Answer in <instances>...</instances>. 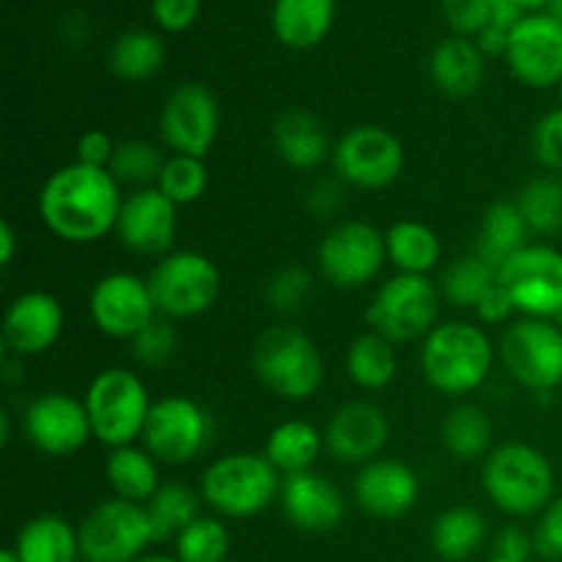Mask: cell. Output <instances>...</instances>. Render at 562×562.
Instances as JSON below:
<instances>
[{
	"mask_svg": "<svg viewBox=\"0 0 562 562\" xmlns=\"http://www.w3.org/2000/svg\"><path fill=\"white\" fill-rule=\"evenodd\" d=\"M121 203V184L110 170L71 162L44 181L38 217L58 239L88 245L115 231Z\"/></svg>",
	"mask_w": 562,
	"mask_h": 562,
	"instance_id": "1",
	"label": "cell"
},
{
	"mask_svg": "<svg viewBox=\"0 0 562 562\" xmlns=\"http://www.w3.org/2000/svg\"><path fill=\"white\" fill-rule=\"evenodd\" d=\"M492 338L470 322H445L431 329L420 349V368L437 393L459 398L488 379L494 366Z\"/></svg>",
	"mask_w": 562,
	"mask_h": 562,
	"instance_id": "2",
	"label": "cell"
},
{
	"mask_svg": "<svg viewBox=\"0 0 562 562\" xmlns=\"http://www.w3.org/2000/svg\"><path fill=\"white\" fill-rule=\"evenodd\" d=\"M481 483L503 514L525 519L543 514L554 499V467L543 450L527 442H505L483 461Z\"/></svg>",
	"mask_w": 562,
	"mask_h": 562,
	"instance_id": "3",
	"label": "cell"
},
{
	"mask_svg": "<svg viewBox=\"0 0 562 562\" xmlns=\"http://www.w3.org/2000/svg\"><path fill=\"white\" fill-rule=\"evenodd\" d=\"M258 382L285 401H307L324 382V360L316 340L296 327H269L252 346Z\"/></svg>",
	"mask_w": 562,
	"mask_h": 562,
	"instance_id": "4",
	"label": "cell"
},
{
	"mask_svg": "<svg viewBox=\"0 0 562 562\" xmlns=\"http://www.w3.org/2000/svg\"><path fill=\"white\" fill-rule=\"evenodd\" d=\"M280 472L263 453H228L201 477V497L225 519H252L280 497Z\"/></svg>",
	"mask_w": 562,
	"mask_h": 562,
	"instance_id": "5",
	"label": "cell"
},
{
	"mask_svg": "<svg viewBox=\"0 0 562 562\" xmlns=\"http://www.w3.org/2000/svg\"><path fill=\"white\" fill-rule=\"evenodd\" d=\"M93 439L104 448H124L143 437L151 398L137 373L126 368H104L91 379L82 398Z\"/></svg>",
	"mask_w": 562,
	"mask_h": 562,
	"instance_id": "6",
	"label": "cell"
},
{
	"mask_svg": "<svg viewBox=\"0 0 562 562\" xmlns=\"http://www.w3.org/2000/svg\"><path fill=\"white\" fill-rule=\"evenodd\" d=\"M157 313L165 318H195L212 311L223 291L217 263L195 250H173L159 258L148 272Z\"/></svg>",
	"mask_w": 562,
	"mask_h": 562,
	"instance_id": "7",
	"label": "cell"
},
{
	"mask_svg": "<svg viewBox=\"0 0 562 562\" xmlns=\"http://www.w3.org/2000/svg\"><path fill=\"white\" fill-rule=\"evenodd\" d=\"M439 289L426 274H395L368 305V327L398 344L426 340L439 324Z\"/></svg>",
	"mask_w": 562,
	"mask_h": 562,
	"instance_id": "8",
	"label": "cell"
},
{
	"mask_svg": "<svg viewBox=\"0 0 562 562\" xmlns=\"http://www.w3.org/2000/svg\"><path fill=\"white\" fill-rule=\"evenodd\" d=\"M497 355L510 379L532 393H552L562 384V329L549 318H514Z\"/></svg>",
	"mask_w": 562,
	"mask_h": 562,
	"instance_id": "9",
	"label": "cell"
},
{
	"mask_svg": "<svg viewBox=\"0 0 562 562\" xmlns=\"http://www.w3.org/2000/svg\"><path fill=\"white\" fill-rule=\"evenodd\" d=\"M82 562H137L157 543L146 505L104 499L77 527Z\"/></svg>",
	"mask_w": 562,
	"mask_h": 562,
	"instance_id": "10",
	"label": "cell"
},
{
	"mask_svg": "<svg viewBox=\"0 0 562 562\" xmlns=\"http://www.w3.org/2000/svg\"><path fill=\"white\" fill-rule=\"evenodd\" d=\"M499 285L519 316L554 322L562 316V250L530 241L499 267Z\"/></svg>",
	"mask_w": 562,
	"mask_h": 562,
	"instance_id": "11",
	"label": "cell"
},
{
	"mask_svg": "<svg viewBox=\"0 0 562 562\" xmlns=\"http://www.w3.org/2000/svg\"><path fill=\"white\" fill-rule=\"evenodd\" d=\"M406 151L395 132L379 124L351 126L333 148V165L340 181L360 190H384L398 181Z\"/></svg>",
	"mask_w": 562,
	"mask_h": 562,
	"instance_id": "12",
	"label": "cell"
},
{
	"mask_svg": "<svg viewBox=\"0 0 562 562\" xmlns=\"http://www.w3.org/2000/svg\"><path fill=\"white\" fill-rule=\"evenodd\" d=\"M318 269L335 289H362L387 263V241L379 228L362 220H344L324 234Z\"/></svg>",
	"mask_w": 562,
	"mask_h": 562,
	"instance_id": "13",
	"label": "cell"
},
{
	"mask_svg": "<svg viewBox=\"0 0 562 562\" xmlns=\"http://www.w3.org/2000/svg\"><path fill=\"white\" fill-rule=\"evenodd\" d=\"M209 415L198 401L184 395L154 401L143 428V448L159 464L184 467L201 456L209 442Z\"/></svg>",
	"mask_w": 562,
	"mask_h": 562,
	"instance_id": "14",
	"label": "cell"
},
{
	"mask_svg": "<svg viewBox=\"0 0 562 562\" xmlns=\"http://www.w3.org/2000/svg\"><path fill=\"white\" fill-rule=\"evenodd\" d=\"M159 135L173 154L206 157L220 135V104L203 82H181L159 113Z\"/></svg>",
	"mask_w": 562,
	"mask_h": 562,
	"instance_id": "15",
	"label": "cell"
},
{
	"mask_svg": "<svg viewBox=\"0 0 562 562\" xmlns=\"http://www.w3.org/2000/svg\"><path fill=\"white\" fill-rule=\"evenodd\" d=\"M88 311L102 335L132 340L151 318H157L148 280L132 272H110L93 283Z\"/></svg>",
	"mask_w": 562,
	"mask_h": 562,
	"instance_id": "16",
	"label": "cell"
},
{
	"mask_svg": "<svg viewBox=\"0 0 562 562\" xmlns=\"http://www.w3.org/2000/svg\"><path fill=\"white\" fill-rule=\"evenodd\" d=\"M510 71L519 82L530 88H552L562 80V25L558 20L538 11L527 14L510 31L508 53Z\"/></svg>",
	"mask_w": 562,
	"mask_h": 562,
	"instance_id": "17",
	"label": "cell"
},
{
	"mask_svg": "<svg viewBox=\"0 0 562 562\" xmlns=\"http://www.w3.org/2000/svg\"><path fill=\"white\" fill-rule=\"evenodd\" d=\"M179 231V206L170 203L157 187L148 190H135L124 198L119 214V234L121 245L135 256L162 258L173 252V239Z\"/></svg>",
	"mask_w": 562,
	"mask_h": 562,
	"instance_id": "18",
	"label": "cell"
},
{
	"mask_svg": "<svg viewBox=\"0 0 562 562\" xmlns=\"http://www.w3.org/2000/svg\"><path fill=\"white\" fill-rule=\"evenodd\" d=\"M25 437L47 456H71L93 437L82 401L66 393H44L25 409Z\"/></svg>",
	"mask_w": 562,
	"mask_h": 562,
	"instance_id": "19",
	"label": "cell"
},
{
	"mask_svg": "<svg viewBox=\"0 0 562 562\" xmlns=\"http://www.w3.org/2000/svg\"><path fill=\"white\" fill-rule=\"evenodd\" d=\"M390 437V420L373 401H349L338 406L324 428V448L340 464H368L379 459Z\"/></svg>",
	"mask_w": 562,
	"mask_h": 562,
	"instance_id": "20",
	"label": "cell"
},
{
	"mask_svg": "<svg viewBox=\"0 0 562 562\" xmlns=\"http://www.w3.org/2000/svg\"><path fill=\"white\" fill-rule=\"evenodd\" d=\"M355 499L373 519H404L420 499V477L404 461L373 459L357 472Z\"/></svg>",
	"mask_w": 562,
	"mask_h": 562,
	"instance_id": "21",
	"label": "cell"
},
{
	"mask_svg": "<svg viewBox=\"0 0 562 562\" xmlns=\"http://www.w3.org/2000/svg\"><path fill=\"white\" fill-rule=\"evenodd\" d=\"M64 333V307L47 291H25L3 318V346L14 357H36L53 349Z\"/></svg>",
	"mask_w": 562,
	"mask_h": 562,
	"instance_id": "22",
	"label": "cell"
},
{
	"mask_svg": "<svg viewBox=\"0 0 562 562\" xmlns=\"http://www.w3.org/2000/svg\"><path fill=\"white\" fill-rule=\"evenodd\" d=\"M278 499L285 519L302 532H329L346 516V499L340 488L316 470L285 477Z\"/></svg>",
	"mask_w": 562,
	"mask_h": 562,
	"instance_id": "23",
	"label": "cell"
},
{
	"mask_svg": "<svg viewBox=\"0 0 562 562\" xmlns=\"http://www.w3.org/2000/svg\"><path fill=\"white\" fill-rule=\"evenodd\" d=\"M272 146L278 157L294 170L318 168L335 148L329 143V132L324 121L300 108L283 110L274 119Z\"/></svg>",
	"mask_w": 562,
	"mask_h": 562,
	"instance_id": "24",
	"label": "cell"
},
{
	"mask_svg": "<svg viewBox=\"0 0 562 562\" xmlns=\"http://www.w3.org/2000/svg\"><path fill=\"white\" fill-rule=\"evenodd\" d=\"M428 77L437 91L453 99H467L481 91L486 80V55L475 44V38L450 36L434 47L428 58Z\"/></svg>",
	"mask_w": 562,
	"mask_h": 562,
	"instance_id": "25",
	"label": "cell"
},
{
	"mask_svg": "<svg viewBox=\"0 0 562 562\" xmlns=\"http://www.w3.org/2000/svg\"><path fill=\"white\" fill-rule=\"evenodd\" d=\"M335 25V0H274L272 31L291 49H311Z\"/></svg>",
	"mask_w": 562,
	"mask_h": 562,
	"instance_id": "26",
	"label": "cell"
},
{
	"mask_svg": "<svg viewBox=\"0 0 562 562\" xmlns=\"http://www.w3.org/2000/svg\"><path fill=\"white\" fill-rule=\"evenodd\" d=\"M14 554L20 562H80V536L75 527L55 514L33 516L16 532Z\"/></svg>",
	"mask_w": 562,
	"mask_h": 562,
	"instance_id": "27",
	"label": "cell"
},
{
	"mask_svg": "<svg viewBox=\"0 0 562 562\" xmlns=\"http://www.w3.org/2000/svg\"><path fill=\"white\" fill-rule=\"evenodd\" d=\"M527 245H530V228H527L516 201H497L483 212L472 252L499 269Z\"/></svg>",
	"mask_w": 562,
	"mask_h": 562,
	"instance_id": "28",
	"label": "cell"
},
{
	"mask_svg": "<svg viewBox=\"0 0 562 562\" xmlns=\"http://www.w3.org/2000/svg\"><path fill=\"white\" fill-rule=\"evenodd\" d=\"M104 477L119 499L146 505L162 486L159 481V461L137 445H124V448L110 450L104 461Z\"/></svg>",
	"mask_w": 562,
	"mask_h": 562,
	"instance_id": "29",
	"label": "cell"
},
{
	"mask_svg": "<svg viewBox=\"0 0 562 562\" xmlns=\"http://www.w3.org/2000/svg\"><path fill=\"white\" fill-rule=\"evenodd\" d=\"M324 434L307 420H285L272 428L267 437L263 456L280 475H300L316 467L318 456L324 453Z\"/></svg>",
	"mask_w": 562,
	"mask_h": 562,
	"instance_id": "30",
	"label": "cell"
},
{
	"mask_svg": "<svg viewBox=\"0 0 562 562\" xmlns=\"http://www.w3.org/2000/svg\"><path fill=\"white\" fill-rule=\"evenodd\" d=\"M488 521L472 505H453L431 525V549L448 562L470 560L486 543Z\"/></svg>",
	"mask_w": 562,
	"mask_h": 562,
	"instance_id": "31",
	"label": "cell"
},
{
	"mask_svg": "<svg viewBox=\"0 0 562 562\" xmlns=\"http://www.w3.org/2000/svg\"><path fill=\"white\" fill-rule=\"evenodd\" d=\"M387 261L398 269V274H426L442 261V241L434 228L417 220H398L390 225L387 234Z\"/></svg>",
	"mask_w": 562,
	"mask_h": 562,
	"instance_id": "32",
	"label": "cell"
},
{
	"mask_svg": "<svg viewBox=\"0 0 562 562\" xmlns=\"http://www.w3.org/2000/svg\"><path fill=\"white\" fill-rule=\"evenodd\" d=\"M445 450L459 461H475L492 453L494 426L492 417L475 404H459L445 415L439 428Z\"/></svg>",
	"mask_w": 562,
	"mask_h": 562,
	"instance_id": "33",
	"label": "cell"
},
{
	"mask_svg": "<svg viewBox=\"0 0 562 562\" xmlns=\"http://www.w3.org/2000/svg\"><path fill=\"white\" fill-rule=\"evenodd\" d=\"M165 64V44L154 31L132 27L113 42L108 53V66L119 80L143 82L157 75Z\"/></svg>",
	"mask_w": 562,
	"mask_h": 562,
	"instance_id": "34",
	"label": "cell"
},
{
	"mask_svg": "<svg viewBox=\"0 0 562 562\" xmlns=\"http://www.w3.org/2000/svg\"><path fill=\"white\" fill-rule=\"evenodd\" d=\"M346 373L362 390H384L398 373V351L393 340L366 333L346 351Z\"/></svg>",
	"mask_w": 562,
	"mask_h": 562,
	"instance_id": "35",
	"label": "cell"
},
{
	"mask_svg": "<svg viewBox=\"0 0 562 562\" xmlns=\"http://www.w3.org/2000/svg\"><path fill=\"white\" fill-rule=\"evenodd\" d=\"M203 497L192 492L184 483H162L151 499L146 503V514L151 519L154 538L159 541H176L195 519H201Z\"/></svg>",
	"mask_w": 562,
	"mask_h": 562,
	"instance_id": "36",
	"label": "cell"
},
{
	"mask_svg": "<svg viewBox=\"0 0 562 562\" xmlns=\"http://www.w3.org/2000/svg\"><path fill=\"white\" fill-rule=\"evenodd\" d=\"M499 283V269L483 261L477 252L461 256L445 267L442 280H439V294L456 307H470L475 311L483 296Z\"/></svg>",
	"mask_w": 562,
	"mask_h": 562,
	"instance_id": "37",
	"label": "cell"
},
{
	"mask_svg": "<svg viewBox=\"0 0 562 562\" xmlns=\"http://www.w3.org/2000/svg\"><path fill=\"white\" fill-rule=\"evenodd\" d=\"M530 234L554 236L562 231V181L554 176H538L521 187L516 198Z\"/></svg>",
	"mask_w": 562,
	"mask_h": 562,
	"instance_id": "38",
	"label": "cell"
},
{
	"mask_svg": "<svg viewBox=\"0 0 562 562\" xmlns=\"http://www.w3.org/2000/svg\"><path fill=\"white\" fill-rule=\"evenodd\" d=\"M165 157L154 143L148 140H126L119 143L110 162V173L119 184L135 187V190H148L157 187L159 173H162Z\"/></svg>",
	"mask_w": 562,
	"mask_h": 562,
	"instance_id": "39",
	"label": "cell"
},
{
	"mask_svg": "<svg viewBox=\"0 0 562 562\" xmlns=\"http://www.w3.org/2000/svg\"><path fill=\"white\" fill-rule=\"evenodd\" d=\"M231 532L217 516H201L176 538L179 562H228Z\"/></svg>",
	"mask_w": 562,
	"mask_h": 562,
	"instance_id": "40",
	"label": "cell"
},
{
	"mask_svg": "<svg viewBox=\"0 0 562 562\" xmlns=\"http://www.w3.org/2000/svg\"><path fill=\"white\" fill-rule=\"evenodd\" d=\"M209 170L201 157L190 154H173L165 159L162 173L157 179V190L176 206H190L206 192Z\"/></svg>",
	"mask_w": 562,
	"mask_h": 562,
	"instance_id": "41",
	"label": "cell"
},
{
	"mask_svg": "<svg viewBox=\"0 0 562 562\" xmlns=\"http://www.w3.org/2000/svg\"><path fill=\"white\" fill-rule=\"evenodd\" d=\"M267 302L280 316H294L311 302L313 278L302 267H283L267 280Z\"/></svg>",
	"mask_w": 562,
	"mask_h": 562,
	"instance_id": "42",
	"label": "cell"
},
{
	"mask_svg": "<svg viewBox=\"0 0 562 562\" xmlns=\"http://www.w3.org/2000/svg\"><path fill=\"white\" fill-rule=\"evenodd\" d=\"M132 351H135L137 362L148 368H162L179 351V333H176L173 318L157 316L132 338Z\"/></svg>",
	"mask_w": 562,
	"mask_h": 562,
	"instance_id": "43",
	"label": "cell"
},
{
	"mask_svg": "<svg viewBox=\"0 0 562 562\" xmlns=\"http://www.w3.org/2000/svg\"><path fill=\"white\" fill-rule=\"evenodd\" d=\"M532 154L538 165L552 173L562 170V108L549 110L532 130Z\"/></svg>",
	"mask_w": 562,
	"mask_h": 562,
	"instance_id": "44",
	"label": "cell"
},
{
	"mask_svg": "<svg viewBox=\"0 0 562 562\" xmlns=\"http://www.w3.org/2000/svg\"><path fill=\"white\" fill-rule=\"evenodd\" d=\"M492 0H442V14L456 36L475 38L488 25Z\"/></svg>",
	"mask_w": 562,
	"mask_h": 562,
	"instance_id": "45",
	"label": "cell"
},
{
	"mask_svg": "<svg viewBox=\"0 0 562 562\" xmlns=\"http://www.w3.org/2000/svg\"><path fill=\"white\" fill-rule=\"evenodd\" d=\"M536 552V536L521 530L519 525H508L494 536L488 562H532Z\"/></svg>",
	"mask_w": 562,
	"mask_h": 562,
	"instance_id": "46",
	"label": "cell"
},
{
	"mask_svg": "<svg viewBox=\"0 0 562 562\" xmlns=\"http://www.w3.org/2000/svg\"><path fill=\"white\" fill-rule=\"evenodd\" d=\"M201 14V0H151V16L162 31L181 33Z\"/></svg>",
	"mask_w": 562,
	"mask_h": 562,
	"instance_id": "47",
	"label": "cell"
},
{
	"mask_svg": "<svg viewBox=\"0 0 562 562\" xmlns=\"http://www.w3.org/2000/svg\"><path fill=\"white\" fill-rule=\"evenodd\" d=\"M536 549L549 560H562V497L543 508L536 530Z\"/></svg>",
	"mask_w": 562,
	"mask_h": 562,
	"instance_id": "48",
	"label": "cell"
},
{
	"mask_svg": "<svg viewBox=\"0 0 562 562\" xmlns=\"http://www.w3.org/2000/svg\"><path fill=\"white\" fill-rule=\"evenodd\" d=\"M119 148V143H113V137L104 130H88L82 132L80 140H77L75 148V162L88 165V168H110L113 162V154Z\"/></svg>",
	"mask_w": 562,
	"mask_h": 562,
	"instance_id": "49",
	"label": "cell"
},
{
	"mask_svg": "<svg viewBox=\"0 0 562 562\" xmlns=\"http://www.w3.org/2000/svg\"><path fill=\"white\" fill-rule=\"evenodd\" d=\"M305 206L311 209L316 217H335L344 206V187L338 184L335 179H322L307 190L305 195Z\"/></svg>",
	"mask_w": 562,
	"mask_h": 562,
	"instance_id": "50",
	"label": "cell"
},
{
	"mask_svg": "<svg viewBox=\"0 0 562 562\" xmlns=\"http://www.w3.org/2000/svg\"><path fill=\"white\" fill-rule=\"evenodd\" d=\"M475 313L483 324H510L516 316V305L510 302L508 291L497 283L486 296H483L481 305L475 307Z\"/></svg>",
	"mask_w": 562,
	"mask_h": 562,
	"instance_id": "51",
	"label": "cell"
},
{
	"mask_svg": "<svg viewBox=\"0 0 562 562\" xmlns=\"http://www.w3.org/2000/svg\"><path fill=\"white\" fill-rule=\"evenodd\" d=\"M525 16L527 11L521 9L516 0H492V9H488V25L503 27V31H514Z\"/></svg>",
	"mask_w": 562,
	"mask_h": 562,
	"instance_id": "52",
	"label": "cell"
},
{
	"mask_svg": "<svg viewBox=\"0 0 562 562\" xmlns=\"http://www.w3.org/2000/svg\"><path fill=\"white\" fill-rule=\"evenodd\" d=\"M508 42H510V31H503V27L486 25L481 33L475 36V44L481 47V53L486 58H503L508 53Z\"/></svg>",
	"mask_w": 562,
	"mask_h": 562,
	"instance_id": "53",
	"label": "cell"
},
{
	"mask_svg": "<svg viewBox=\"0 0 562 562\" xmlns=\"http://www.w3.org/2000/svg\"><path fill=\"white\" fill-rule=\"evenodd\" d=\"M14 256H16V234L14 228H11L9 220H3V223H0V263L9 267V263L14 261Z\"/></svg>",
	"mask_w": 562,
	"mask_h": 562,
	"instance_id": "54",
	"label": "cell"
},
{
	"mask_svg": "<svg viewBox=\"0 0 562 562\" xmlns=\"http://www.w3.org/2000/svg\"><path fill=\"white\" fill-rule=\"evenodd\" d=\"M516 3H519L521 9L527 11V14H538V11L547 9V5L552 3V0H516Z\"/></svg>",
	"mask_w": 562,
	"mask_h": 562,
	"instance_id": "55",
	"label": "cell"
},
{
	"mask_svg": "<svg viewBox=\"0 0 562 562\" xmlns=\"http://www.w3.org/2000/svg\"><path fill=\"white\" fill-rule=\"evenodd\" d=\"M11 426H9V412H0V442H9Z\"/></svg>",
	"mask_w": 562,
	"mask_h": 562,
	"instance_id": "56",
	"label": "cell"
},
{
	"mask_svg": "<svg viewBox=\"0 0 562 562\" xmlns=\"http://www.w3.org/2000/svg\"><path fill=\"white\" fill-rule=\"evenodd\" d=\"M547 14L552 16V20H558L562 25V0H552V3L547 5Z\"/></svg>",
	"mask_w": 562,
	"mask_h": 562,
	"instance_id": "57",
	"label": "cell"
},
{
	"mask_svg": "<svg viewBox=\"0 0 562 562\" xmlns=\"http://www.w3.org/2000/svg\"><path fill=\"white\" fill-rule=\"evenodd\" d=\"M137 562H179V560L170 558V554H146V558H140Z\"/></svg>",
	"mask_w": 562,
	"mask_h": 562,
	"instance_id": "58",
	"label": "cell"
},
{
	"mask_svg": "<svg viewBox=\"0 0 562 562\" xmlns=\"http://www.w3.org/2000/svg\"><path fill=\"white\" fill-rule=\"evenodd\" d=\"M0 562H20V558L14 554V549H3V554H0Z\"/></svg>",
	"mask_w": 562,
	"mask_h": 562,
	"instance_id": "59",
	"label": "cell"
},
{
	"mask_svg": "<svg viewBox=\"0 0 562 562\" xmlns=\"http://www.w3.org/2000/svg\"><path fill=\"white\" fill-rule=\"evenodd\" d=\"M558 97H560V108H562V80H560V86H558Z\"/></svg>",
	"mask_w": 562,
	"mask_h": 562,
	"instance_id": "60",
	"label": "cell"
}]
</instances>
